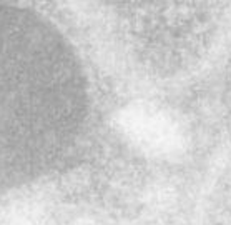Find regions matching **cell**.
<instances>
[{"mask_svg": "<svg viewBox=\"0 0 231 225\" xmlns=\"http://www.w3.org/2000/svg\"><path fill=\"white\" fill-rule=\"evenodd\" d=\"M87 115V80L68 42L42 17L0 3V190L58 170Z\"/></svg>", "mask_w": 231, "mask_h": 225, "instance_id": "1", "label": "cell"}]
</instances>
